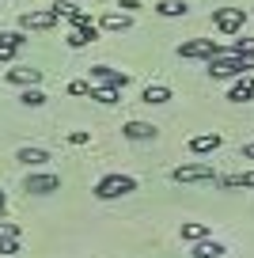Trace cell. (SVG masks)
<instances>
[{"mask_svg":"<svg viewBox=\"0 0 254 258\" xmlns=\"http://www.w3.org/2000/svg\"><path fill=\"white\" fill-rule=\"evenodd\" d=\"M69 95H91V80H72L69 84Z\"/></svg>","mask_w":254,"mask_h":258,"instance_id":"25","label":"cell"},{"mask_svg":"<svg viewBox=\"0 0 254 258\" xmlns=\"http://www.w3.org/2000/svg\"><path fill=\"white\" fill-rule=\"evenodd\" d=\"M156 12H159L163 19H178V16H186V12H190V4H186V0H159Z\"/></svg>","mask_w":254,"mask_h":258,"instance_id":"19","label":"cell"},{"mask_svg":"<svg viewBox=\"0 0 254 258\" xmlns=\"http://www.w3.org/2000/svg\"><path fill=\"white\" fill-rule=\"evenodd\" d=\"M228 99H231V103H250V99H254V76H250V73H246V76H239V80L231 84Z\"/></svg>","mask_w":254,"mask_h":258,"instance_id":"12","label":"cell"},{"mask_svg":"<svg viewBox=\"0 0 254 258\" xmlns=\"http://www.w3.org/2000/svg\"><path fill=\"white\" fill-rule=\"evenodd\" d=\"M19 27H23V31H53L57 16L53 12H23V16H19Z\"/></svg>","mask_w":254,"mask_h":258,"instance_id":"7","label":"cell"},{"mask_svg":"<svg viewBox=\"0 0 254 258\" xmlns=\"http://www.w3.org/2000/svg\"><path fill=\"white\" fill-rule=\"evenodd\" d=\"M118 8H121V12H125V16H133V12H137V8H141V4H137V0H121Z\"/></svg>","mask_w":254,"mask_h":258,"instance_id":"30","label":"cell"},{"mask_svg":"<svg viewBox=\"0 0 254 258\" xmlns=\"http://www.w3.org/2000/svg\"><path fill=\"white\" fill-rule=\"evenodd\" d=\"M0 235H8V239H19V224H0Z\"/></svg>","mask_w":254,"mask_h":258,"instance_id":"28","label":"cell"},{"mask_svg":"<svg viewBox=\"0 0 254 258\" xmlns=\"http://www.w3.org/2000/svg\"><path fill=\"white\" fill-rule=\"evenodd\" d=\"M91 80L95 84H110V88H125L129 84V73H118V69H110V64H91Z\"/></svg>","mask_w":254,"mask_h":258,"instance_id":"6","label":"cell"},{"mask_svg":"<svg viewBox=\"0 0 254 258\" xmlns=\"http://www.w3.org/2000/svg\"><path fill=\"white\" fill-rule=\"evenodd\" d=\"M254 69V57H235V53H220L209 61V76L213 80H228V76H246Z\"/></svg>","mask_w":254,"mask_h":258,"instance_id":"1","label":"cell"},{"mask_svg":"<svg viewBox=\"0 0 254 258\" xmlns=\"http://www.w3.org/2000/svg\"><path fill=\"white\" fill-rule=\"evenodd\" d=\"M220 258H224V254H220Z\"/></svg>","mask_w":254,"mask_h":258,"instance_id":"33","label":"cell"},{"mask_svg":"<svg viewBox=\"0 0 254 258\" xmlns=\"http://www.w3.org/2000/svg\"><path fill=\"white\" fill-rule=\"evenodd\" d=\"M91 99H95V103H103V106H114V103L121 99V91L110 88V84H91Z\"/></svg>","mask_w":254,"mask_h":258,"instance_id":"18","label":"cell"},{"mask_svg":"<svg viewBox=\"0 0 254 258\" xmlns=\"http://www.w3.org/2000/svg\"><path fill=\"white\" fill-rule=\"evenodd\" d=\"M91 141V133H84V129H72L69 133V145H88Z\"/></svg>","mask_w":254,"mask_h":258,"instance_id":"27","label":"cell"},{"mask_svg":"<svg viewBox=\"0 0 254 258\" xmlns=\"http://www.w3.org/2000/svg\"><path fill=\"white\" fill-rule=\"evenodd\" d=\"M141 103H148V106L171 103V88H163V84H148V88H144V95H141Z\"/></svg>","mask_w":254,"mask_h":258,"instance_id":"15","label":"cell"},{"mask_svg":"<svg viewBox=\"0 0 254 258\" xmlns=\"http://www.w3.org/2000/svg\"><path fill=\"white\" fill-rule=\"evenodd\" d=\"M228 53L224 46H216L213 38H194V42H182L178 46V57H186V61H213V57Z\"/></svg>","mask_w":254,"mask_h":258,"instance_id":"3","label":"cell"},{"mask_svg":"<svg viewBox=\"0 0 254 258\" xmlns=\"http://www.w3.org/2000/svg\"><path fill=\"white\" fill-rule=\"evenodd\" d=\"M178 235H182L186 243H198V239H209V228L201 224V220H186V224L178 228Z\"/></svg>","mask_w":254,"mask_h":258,"instance_id":"20","label":"cell"},{"mask_svg":"<svg viewBox=\"0 0 254 258\" xmlns=\"http://www.w3.org/2000/svg\"><path fill=\"white\" fill-rule=\"evenodd\" d=\"M129 23H133V16H125V12H106V16L99 19V27H103V31H114V34L129 31Z\"/></svg>","mask_w":254,"mask_h":258,"instance_id":"14","label":"cell"},{"mask_svg":"<svg viewBox=\"0 0 254 258\" xmlns=\"http://www.w3.org/2000/svg\"><path fill=\"white\" fill-rule=\"evenodd\" d=\"M228 53H235V57H254V38H239Z\"/></svg>","mask_w":254,"mask_h":258,"instance_id":"22","label":"cell"},{"mask_svg":"<svg viewBox=\"0 0 254 258\" xmlns=\"http://www.w3.org/2000/svg\"><path fill=\"white\" fill-rule=\"evenodd\" d=\"M243 160H254V145H243Z\"/></svg>","mask_w":254,"mask_h":258,"instance_id":"31","label":"cell"},{"mask_svg":"<svg viewBox=\"0 0 254 258\" xmlns=\"http://www.w3.org/2000/svg\"><path fill=\"white\" fill-rule=\"evenodd\" d=\"M121 133H125L129 141H156V125H152V121H125Z\"/></svg>","mask_w":254,"mask_h":258,"instance_id":"13","label":"cell"},{"mask_svg":"<svg viewBox=\"0 0 254 258\" xmlns=\"http://www.w3.org/2000/svg\"><path fill=\"white\" fill-rule=\"evenodd\" d=\"M171 182L190 186V182H216V171L209 163H182V167L171 171Z\"/></svg>","mask_w":254,"mask_h":258,"instance_id":"4","label":"cell"},{"mask_svg":"<svg viewBox=\"0 0 254 258\" xmlns=\"http://www.w3.org/2000/svg\"><path fill=\"white\" fill-rule=\"evenodd\" d=\"M16 160H19V163H27V167H42V163L49 160V152H46V148H31V145H23V148L16 152Z\"/></svg>","mask_w":254,"mask_h":258,"instance_id":"16","label":"cell"},{"mask_svg":"<svg viewBox=\"0 0 254 258\" xmlns=\"http://www.w3.org/2000/svg\"><path fill=\"white\" fill-rule=\"evenodd\" d=\"M19 103H23V106H42V103H46V95H42L38 88H27L23 95H19Z\"/></svg>","mask_w":254,"mask_h":258,"instance_id":"21","label":"cell"},{"mask_svg":"<svg viewBox=\"0 0 254 258\" xmlns=\"http://www.w3.org/2000/svg\"><path fill=\"white\" fill-rule=\"evenodd\" d=\"M224 250H228V247H224V243H216V239H198L190 254H194V258H220Z\"/></svg>","mask_w":254,"mask_h":258,"instance_id":"17","label":"cell"},{"mask_svg":"<svg viewBox=\"0 0 254 258\" xmlns=\"http://www.w3.org/2000/svg\"><path fill=\"white\" fill-rule=\"evenodd\" d=\"M213 23L220 27L224 34H239V31H243V23H246V12L243 8H216L213 12Z\"/></svg>","mask_w":254,"mask_h":258,"instance_id":"5","label":"cell"},{"mask_svg":"<svg viewBox=\"0 0 254 258\" xmlns=\"http://www.w3.org/2000/svg\"><path fill=\"white\" fill-rule=\"evenodd\" d=\"M0 254H4V258L19 254V239H8V235H0Z\"/></svg>","mask_w":254,"mask_h":258,"instance_id":"23","label":"cell"},{"mask_svg":"<svg viewBox=\"0 0 254 258\" xmlns=\"http://www.w3.org/2000/svg\"><path fill=\"white\" fill-rule=\"evenodd\" d=\"M137 190V178L133 175H106L95 182V198L99 202H114V198H125V194Z\"/></svg>","mask_w":254,"mask_h":258,"instance_id":"2","label":"cell"},{"mask_svg":"<svg viewBox=\"0 0 254 258\" xmlns=\"http://www.w3.org/2000/svg\"><path fill=\"white\" fill-rule=\"evenodd\" d=\"M8 84H19V88H38V84H42V69H8Z\"/></svg>","mask_w":254,"mask_h":258,"instance_id":"11","label":"cell"},{"mask_svg":"<svg viewBox=\"0 0 254 258\" xmlns=\"http://www.w3.org/2000/svg\"><path fill=\"white\" fill-rule=\"evenodd\" d=\"M16 53H19L16 46H8V42H0V64H8V61H16Z\"/></svg>","mask_w":254,"mask_h":258,"instance_id":"26","label":"cell"},{"mask_svg":"<svg viewBox=\"0 0 254 258\" xmlns=\"http://www.w3.org/2000/svg\"><path fill=\"white\" fill-rule=\"evenodd\" d=\"M239 186H243V190H254V171H246V175H239Z\"/></svg>","mask_w":254,"mask_h":258,"instance_id":"29","label":"cell"},{"mask_svg":"<svg viewBox=\"0 0 254 258\" xmlns=\"http://www.w3.org/2000/svg\"><path fill=\"white\" fill-rule=\"evenodd\" d=\"M4 205H8V198H4V194H0V213H4Z\"/></svg>","mask_w":254,"mask_h":258,"instance_id":"32","label":"cell"},{"mask_svg":"<svg viewBox=\"0 0 254 258\" xmlns=\"http://www.w3.org/2000/svg\"><path fill=\"white\" fill-rule=\"evenodd\" d=\"M220 145H224L220 133H201V137H190V145H186V148H190L194 156H209V152H216Z\"/></svg>","mask_w":254,"mask_h":258,"instance_id":"9","label":"cell"},{"mask_svg":"<svg viewBox=\"0 0 254 258\" xmlns=\"http://www.w3.org/2000/svg\"><path fill=\"white\" fill-rule=\"evenodd\" d=\"M0 42H8V46H16V49H19V46L27 42V34H23V31H4V34H0Z\"/></svg>","mask_w":254,"mask_h":258,"instance_id":"24","label":"cell"},{"mask_svg":"<svg viewBox=\"0 0 254 258\" xmlns=\"http://www.w3.org/2000/svg\"><path fill=\"white\" fill-rule=\"evenodd\" d=\"M95 38H99V23L95 27H72L65 42H69V49H84V46H91Z\"/></svg>","mask_w":254,"mask_h":258,"instance_id":"10","label":"cell"},{"mask_svg":"<svg viewBox=\"0 0 254 258\" xmlns=\"http://www.w3.org/2000/svg\"><path fill=\"white\" fill-rule=\"evenodd\" d=\"M23 190L27 194H53V190H61V178L57 175H27Z\"/></svg>","mask_w":254,"mask_h":258,"instance_id":"8","label":"cell"}]
</instances>
